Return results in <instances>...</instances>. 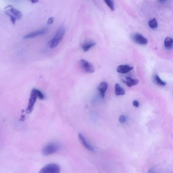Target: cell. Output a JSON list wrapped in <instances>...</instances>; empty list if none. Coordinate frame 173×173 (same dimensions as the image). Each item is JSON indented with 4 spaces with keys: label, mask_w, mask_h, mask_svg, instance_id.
I'll return each mask as SVG.
<instances>
[{
    "label": "cell",
    "mask_w": 173,
    "mask_h": 173,
    "mask_svg": "<svg viewBox=\"0 0 173 173\" xmlns=\"http://www.w3.org/2000/svg\"><path fill=\"white\" fill-rule=\"evenodd\" d=\"M4 13L10 18L12 23L15 24L17 20L21 18L22 15L21 12L15 9L11 5L7 6L4 9Z\"/></svg>",
    "instance_id": "obj_1"
},
{
    "label": "cell",
    "mask_w": 173,
    "mask_h": 173,
    "mask_svg": "<svg viewBox=\"0 0 173 173\" xmlns=\"http://www.w3.org/2000/svg\"><path fill=\"white\" fill-rule=\"evenodd\" d=\"M66 29L64 27L61 26L59 27L53 38L50 42V47L51 48L54 49L58 46L63 38Z\"/></svg>",
    "instance_id": "obj_2"
},
{
    "label": "cell",
    "mask_w": 173,
    "mask_h": 173,
    "mask_svg": "<svg viewBox=\"0 0 173 173\" xmlns=\"http://www.w3.org/2000/svg\"><path fill=\"white\" fill-rule=\"evenodd\" d=\"M61 147V145L56 143H52L45 146L42 150L43 154L45 156L54 154L58 152Z\"/></svg>",
    "instance_id": "obj_3"
},
{
    "label": "cell",
    "mask_w": 173,
    "mask_h": 173,
    "mask_svg": "<svg viewBox=\"0 0 173 173\" xmlns=\"http://www.w3.org/2000/svg\"><path fill=\"white\" fill-rule=\"evenodd\" d=\"M60 167L56 164L51 163L47 164L42 168L39 172L40 173H59Z\"/></svg>",
    "instance_id": "obj_4"
},
{
    "label": "cell",
    "mask_w": 173,
    "mask_h": 173,
    "mask_svg": "<svg viewBox=\"0 0 173 173\" xmlns=\"http://www.w3.org/2000/svg\"><path fill=\"white\" fill-rule=\"evenodd\" d=\"M37 98V95L34 89L32 90L31 96L29 99L28 107L26 110V113L28 114L31 113L33 110L34 105L35 103Z\"/></svg>",
    "instance_id": "obj_5"
},
{
    "label": "cell",
    "mask_w": 173,
    "mask_h": 173,
    "mask_svg": "<svg viewBox=\"0 0 173 173\" xmlns=\"http://www.w3.org/2000/svg\"><path fill=\"white\" fill-rule=\"evenodd\" d=\"M80 63L82 68L87 73L92 74L94 72L93 66L86 60L82 59L80 60Z\"/></svg>",
    "instance_id": "obj_6"
},
{
    "label": "cell",
    "mask_w": 173,
    "mask_h": 173,
    "mask_svg": "<svg viewBox=\"0 0 173 173\" xmlns=\"http://www.w3.org/2000/svg\"><path fill=\"white\" fill-rule=\"evenodd\" d=\"M131 37L133 40L137 44L145 45L147 43V39L141 34L138 33L133 34Z\"/></svg>",
    "instance_id": "obj_7"
},
{
    "label": "cell",
    "mask_w": 173,
    "mask_h": 173,
    "mask_svg": "<svg viewBox=\"0 0 173 173\" xmlns=\"http://www.w3.org/2000/svg\"><path fill=\"white\" fill-rule=\"evenodd\" d=\"M47 29L46 28L43 29L37 30V31L31 32L26 35L24 37V39H26L33 38L37 36L42 35L46 34L47 32Z\"/></svg>",
    "instance_id": "obj_8"
},
{
    "label": "cell",
    "mask_w": 173,
    "mask_h": 173,
    "mask_svg": "<svg viewBox=\"0 0 173 173\" xmlns=\"http://www.w3.org/2000/svg\"><path fill=\"white\" fill-rule=\"evenodd\" d=\"M133 67L130 66L129 65H121L117 68V71L121 74H125L132 71Z\"/></svg>",
    "instance_id": "obj_9"
},
{
    "label": "cell",
    "mask_w": 173,
    "mask_h": 173,
    "mask_svg": "<svg viewBox=\"0 0 173 173\" xmlns=\"http://www.w3.org/2000/svg\"><path fill=\"white\" fill-rule=\"evenodd\" d=\"M79 138L82 144L87 149L91 152L95 151L94 149L88 143L83 135L81 133L79 134Z\"/></svg>",
    "instance_id": "obj_10"
},
{
    "label": "cell",
    "mask_w": 173,
    "mask_h": 173,
    "mask_svg": "<svg viewBox=\"0 0 173 173\" xmlns=\"http://www.w3.org/2000/svg\"><path fill=\"white\" fill-rule=\"evenodd\" d=\"M108 85L106 82H102L99 85L98 89L99 90L100 94L102 98H104L105 94L107 89Z\"/></svg>",
    "instance_id": "obj_11"
},
{
    "label": "cell",
    "mask_w": 173,
    "mask_h": 173,
    "mask_svg": "<svg viewBox=\"0 0 173 173\" xmlns=\"http://www.w3.org/2000/svg\"><path fill=\"white\" fill-rule=\"evenodd\" d=\"M125 79L126 80H122V81L130 87L137 85L139 83V80L137 79H133L131 77H125Z\"/></svg>",
    "instance_id": "obj_12"
},
{
    "label": "cell",
    "mask_w": 173,
    "mask_h": 173,
    "mask_svg": "<svg viewBox=\"0 0 173 173\" xmlns=\"http://www.w3.org/2000/svg\"><path fill=\"white\" fill-rule=\"evenodd\" d=\"M96 45V42L91 40H88L85 41L82 44V47L85 52H87Z\"/></svg>",
    "instance_id": "obj_13"
},
{
    "label": "cell",
    "mask_w": 173,
    "mask_h": 173,
    "mask_svg": "<svg viewBox=\"0 0 173 173\" xmlns=\"http://www.w3.org/2000/svg\"><path fill=\"white\" fill-rule=\"evenodd\" d=\"M115 94L117 96H124L125 94V91L120 85L117 83L115 85Z\"/></svg>",
    "instance_id": "obj_14"
},
{
    "label": "cell",
    "mask_w": 173,
    "mask_h": 173,
    "mask_svg": "<svg viewBox=\"0 0 173 173\" xmlns=\"http://www.w3.org/2000/svg\"><path fill=\"white\" fill-rule=\"evenodd\" d=\"M173 39L171 37H167L165 39L164 45L165 48L167 49H170L172 48Z\"/></svg>",
    "instance_id": "obj_15"
},
{
    "label": "cell",
    "mask_w": 173,
    "mask_h": 173,
    "mask_svg": "<svg viewBox=\"0 0 173 173\" xmlns=\"http://www.w3.org/2000/svg\"><path fill=\"white\" fill-rule=\"evenodd\" d=\"M148 24L149 27L152 29H156L158 26L157 22L155 18L150 20Z\"/></svg>",
    "instance_id": "obj_16"
},
{
    "label": "cell",
    "mask_w": 173,
    "mask_h": 173,
    "mask_svg": "<svg viewBox=\"0 0 173 173\" xmlns=\"http://www.w3.org/2000/svg\"><path fill=\"white\" fill-rule=\"evenodd\" d=\"M104 1L112 11L115 10L114 3L113 0H104Z\"/></svg>",
    "instance_id": "obj_17"
},
{
    "label": "cell",
    "mask_w": 173,
    "mask_h": 173,
    "mask_svg": "<svg viewBox=\"0 0 173 173\" xmlns=\"http://www.w3.org/2000/svg\"><path fill=\"white\" fill-rule=\"evenodd\" d=\"M33 89L36 93L37 97H38L40 99L42 100L44 99V95L41 91L36 89L34 88Z\"/></svg>",
    "instance_id": "obj_18"
},
{
    "label": "cell",
    "mask_w": 173,
    "mask_h": 173,
    "mask_svg": "<svg viewBox=\"0 0 173 173\" xmlns=\"http://www.w3.org/2000/svg\"><path fill=\"white\" fill-rule=\"evenodd\" d=\"M155 79L156 80L158 83L162 86H165L166 85V83L165 82L163 81L162 80L160 79V78L158 75L156 74L155 76Z\"/></svg>",
    "instance_id": "obj_19"
},
{
    "label": "cell",
    "mask_w": 173,
    "mask_h": 173,
    "mask_svg": "<svg viewBox=\"0 0 173 173\" xmlns=\"http://www.w3.org/2000/svg\"><path fill=\"white\" fill-rule=\"evenodd\" d=\"M127 118L124 115H121L119 118V121L121 123H124L126 121Z\"/></svg>",
    "instance_id": "obj_20"
},
{
    "label": "cell",
    "mask_w": 173,
    "mask_h": 173,
    "mask_svg": "<svg viewBox=\"0 0 173 173\" xmlns=\"http://www.w3.org/2000/svg\"><path fill=\"white\" fill-rule=\"evenodd\" d=\"M54 17H51L47 21V24H51L53 23L54 21Z\"/></svg>",
    "instance_id": "obj_21"
},
{
    "label": "cell",
    "mask_w": 173,
    "mask_h": 173,
    "mask_svg": "<svg viewBox=\"0 0 173 173\" xmlns=\"http://www.w3.org/2000/svg\"><path fill=\"white\" fill-rule=\"evenodd\" d=\"M133 105L135 107H139V104L138 102L137 101H134L133 102Z\"/></svg>",
    "instance_id": "obj_22"
},
{
    "label": "cell",
    "mask_w": 173,
    "mask_h": 173,
    "mask_svg": "<svg viewBox=\"0 0 173 173\" xmlns=\"http://www.w3.org/2000/svg\"><path fill=\"white\" fill-rule=\"evenodd\" d=\"M31 1L32 3H36L39 0H30Z\"/></svg>",
    "instance_id": "obj_23"
},
{
    "label": "cell",
    "mask_w": 173,
    "mask_h": 173,
    "mask_svg": "<svg viewBox=\"0 0 173 173\" xmlns=\"http://www.w3.org/2000/svg\"><path fill=\"white\" fill-rule=\"evenodd\" d=\"M159 1H165V0H159Z\"/></svg>",
    "instance_id": "obj_24"
}]
</instances>
